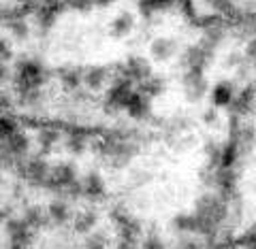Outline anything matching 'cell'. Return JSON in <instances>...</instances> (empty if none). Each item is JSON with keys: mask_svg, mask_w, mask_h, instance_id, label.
Wrapping results in <instances>:
<instances>
[{"mask_svg": "<svg viewBox=\"0 0 256 249\" xmlns=\"http://www.w3.org/2000/svg\"><path fill=\"white\" fill-rule=\"evenodd\" d=\"M212 100L216 107H230L235 100V90H233V85H230L228 81H222L218 83L212 90Z\"/></svg>", "mask_w": 256, "mask_h": 249, "instance_id": "cell-11", "label": "cell"}, {"mask_svg": "<svg viewBox=\"0 0 256 249\" xmlns=\"http://www.w3.org/2000/svg\"><path fill=\"white\" fill-rule=\"evenodd\" d=\"M164 2H166V0H141V6H143V11H156Z\"/></svg>", "mask_w": 256, "mask_h": 249, "instance_id": "cell-26", "label": "cell"}, {"mask_svg": "<svg viewBox=\"0 0 256 249\" xmlns=\"http://www.w3.org/2000/svg\"><path fill=\"white\" fill-rule=\"evenodd\" d=\"M86 81H88V85L90 87H98L100 83H102V70H90V73H88V77H86Z\"/></svg>", "mask_w": 256, "mask_h": 249, "instance_id": "cell-25", "label": "cell"}, {"mask_svg": "<svg viewBox=\"0 0 256 249\" xmlns=\"http://www.w3.org/2000/svg\"><path fill=\"white\" fill-rule=\"evenodd\" d=\"M152 49H154V55H156V58H162V60H164V58H169V55H171L173 47H171L169 41H156Z\"/></svg>", "mask_w": 256, "mask_h": 249, "instance_id": "cell-22", "label": "cell"}, {"mask_svg": "<svg viewBox=\"0 0 256 249\" xmlns=\"http://www.w3.org/2000/svg\"><path fill=\"white\" fill-rule=\"evenodd\" d=\"M114 249H137V243H130V241L120 239V241H118V245H116Z\"/></svg>", "mask_w": 256, "mask_h": 249, "instance_id": "cell-27", "label": "cell"}, {"mask_svg": "<svg viewBox=\"0 0 256 249\" xmlns=\"http://www.w3.org/2000/svg\"><path fill=\"white\" fill-rule=\"evenodd\" d=\"M205 243H207L205 249H239L237 247V239H218V237H214V239H207Z\"/></svg>", "mask_w": 256, "mask_h": 249, "instance_id": "cell-18", "label": "cell"}, {"mask_svg": "<svg viewBox=\"0 0 256 249\" xmlns=\"http://www.w3.org/2000/svg\"><path fill=\"white\" fill-rule=\"evenodd\" d=\"M26 156H30V139H28L26 132L18 130L15 134L2 139V162H4V166H15Z\"/></svg>", "mask_w": 256, "mask_h": 249, "instance_id": "cell-3", "label": "cell"}, {"mask_svg": "<svg viewBox=\"0 0 256 249\" xmlns=\"http://www.w3.org/2000/svg\"><path fill=\"white\" fill-rule=\"evenodd\" d=\"M66 151L68 154H73V156H84L86 154V149H88V141H86V134L82 132H73V134H68V139H66Z\"/></svg>", "mask_w": 256, "mask_h": 249, "instance_id": "cell-16", "label": "cell"}, {"mask_svg": "<svg viewBox=\"0 0 256 249\" xmlns=\"http://www.w3.org/2000/svg\"><path fill=\"white\" fill-rule=\"evenodd\" d=\"M9 249H30V245H9Z\"/></svg>", "mask_w": 256, "mask_h": 249, "instance_id": "cell-29", "label": "cell"}, {"mask_svg": "<svg viewBox=\"0 0 256 249\" xmlns=\"http://www.w3.org/2000/svg\"><path fill=\"white\" fill-rule=\"evenodd\" d=\"M130 30V17H120L116 23H114V34H124V32Z\"/></svg>", "mask_w": 256, "mask_h": 249, "instance_id": "cell-24", "label": "cell"}, {"mask_svg": "<svg viewBox=\"0 0 256 249\" xmlns=\"http://www.w3.org/2000/svg\"><path fill=\"white\" fill-rule=\"evenodd\" d=\"M47 211H50V218H52V224L54 226H64L66 222H70V209H68V203L62 198H56L50 203V207H47Z\"/></svg>", "mask_w": 256, "mask_h": 249, "instance_id": "cell-10", "label": "cell"}, {"mask_svg": "<svg viewBox=\"0 0 256 249\" xmlns=\"http://www.w3.org/2000/svg\"><path fill=\"white\" fill-rule=\"evenodd\" d=\"M237 247L239 249H256V226L246 230L242 237H237Z\"/></svg>", "mask_w": 256, "mask_h": 249, "instance_id": "cell-19", "label": "cell"}, {"mask_svg": "<svg viewBox=\"0 0 256 249\" xmlns=\"http://www.w3.org/2000/svg\"><path fill=\"white\" fill-rule=\"evenodd\" d=\"M242 156V147L235 139H228L226 145H222V160H220V168H235Z\"/></svg>", "mask_w": 256, "mask_h": 249, "instance_id": "cell-14", "label": "cell"}, {"mask_svg": "<svg viewBox=\"0 0 256 249\" xmlns=\"http://www.w3.org/2000/svg\"><path fill=\"white\" fill-rule=\"evenodd\" d=\"M82 183H84V198H88V200H102L105 198V194H107L105 179H102L98 173L90 171L82 179Z\"/></svg>", "mask_w": 256, "mask_h": 249, "instance_id": "cell-7", "label": "cell"}, {"mask_svg": "<svg viewBox=\"0 0 256 249\" xmlns=\"http://www.w3.org/2000/svg\"><path fill=\"white\" fill-rule=\"evenodd\" d=\"M171 226L180 235H196V215L194 213H178Z\"/></svg>", "mask_w": 256, "mask_h": 249, "instance_id": "cell-12", "label": "cell"}, {"mask_svg": "<svg viewBox=\"0 0 256 249\" xmlns=\"http://www.w3.org/2000/svg\"><path fill=\"white\" fill-rule=\"evenodd\" d=\"M58 141H60V134L56 132V130H50V128L41 130V132H38V149H41V154L43 156H50Z\"/></svg>", "mask_w": 256, "mask_h": 249, "instance_id": "cell-15", "label": "cell"}, {"mask_svg": "<svg viewBox=\"0 0 256 249\" xmlns=\"http://www.w3.org/2000/svg\"><path fill=\"white\" fill-rule=\"evenodd\" d=\"M111 220L116 222L120 239L130 241V243H137V241L141 239L143 228H141V222L134 218V215H130L128 211H122V209H116V211L111 213Z\"/></svg>", "mask_w": 256, "mask_h": 249, "instance_id": "cell-4", "label": "cell"}, {"mask_svg": "<svg viewBox=\"0 0 256 249\" xmlns=\"http://www.w3.org/2000/svg\"><path fill=\"white\" fill-rule=\"evenodd\" d=\"M124 111L134 119H143L150 113V102H148V98L143 94L130 92V96H128V100L124 104Z\"/></svg>", "mask_w": 256, "mask_h": 249, "instance_id": "cell-9", "label": "cell"}, {"mask_svg": "<svg viewBox=\"0 0 256 249\" xmlns=\"http://www.w3.org/2000/svg\"><path fill=\"white\" fill-rule=\"evenodd\" d=\"M141 245H143V249H166L164 247V241L160 239L158 235H148V237H143V241H141Z\"/></svg>", "mask_w": 256, "mask_h": 249, "instance_id": "cell-21", "label": "cell"}, {"mask_svg": "<svg viewBox=\"0 0 256 249\" xmlns=\"http://www.w3.org/2000/svg\"><path fill=\"white\" fill-rule=\"evenodd\" d=\"M96 222H98V218H96L94 211H82V213H77L73 218V228H75L77 235H86L88 237L90 232H94Z\"/></svg>", "mask_w": 256, "mask_h": 249, "instance_id": "cell-13", "label": "cell"}, {"mask_svg": "<svg viewBox=\"0 0 256 249\" xmlns=\"http://www.w3.org/2000/svg\"><path fill=\"white\" fill-rule=\"evenodd\" d=\"M86 249H109L107 235H102V232H90L86 237Z\"/></svg>", "mask_w": 256, "mask_h": 249, "instance_id": "cell-17", "label": "cell"}, {"mask_svg": "<svg viewBox=\"0 0 256 249\" xmlns=\"http://www.w3.org/2000/svg\"><path fill=\"white\" fill-rule=\"evenodd\" d=\"M196 237H198V235H194V237L190 235L188 239H184L178 249H205L207 243H205V241H201V239H196Z\"/></svg>", "mask_w": 256, "mask_h": 249, "instance_id": "cell-23", "label": "cell"}, {"mask_svg": "<svg viewBox=\"0 0 256 249\" xmlns=\"http://www.w3.org/2000/svg\"><path fill=\"white\" fill-rule=\"evenodd\" d=\"M18 79H20V90L24 94L36 92L38 85L43 83V68L38 66L36 62H24V64H20Z\"/></svg>", "mask_w": 256, "mask_h": 249, "instance_id": "cell-6", "label": "cell"}, {"mask_svg": "<svg viewBox=\"0 0 256 249\" xmlns=\"http://www.w3.org/2000/svg\"><path fill=\"white\" fill-rule=\"evenodd\" d=\"M4 232L9 245H32V239H34V230L28 226L24 218L4 220Z\"/></svg>", "mask_w": 256, "mask_h": 249, "instance_id": "cell-5", "label": "cell"}, {"mask_svg": "<svg viewBox=\"0 0 256 249\" xmlns=\"http://www.w3.org/2000/svg\"><path fill=\"white\" fill-rule=\"evenodd\" d=\"M24 220H26V224L32 228V230H41V228H45V226H50L52 224V218H50V211L47 209H43V207H38V205H32V207H28L26 211H24V215H22Z\"/></svg>", "mask_w": 256, "mask_h": 249, "instance_id": "cell-8", "label": "cell"}, {"mask_svg": "<svg viewBox=\"0 0 256 249\" xmlns=\"http://www.w3.org/2000/svg\"><path fill=\"white\" fill-rule=\"evenodd\" d=\"M75 181H77L75 166L70 162H60V164L52 166V173H50V177H47V181H45L43 188L54 192V194H62L64 196Z\"/></svg>", "mask_w": 256, "mask_h": 249, "instance_id": "cell-2", "label": "cell"}, {"mask_svg": "<svg viewBox=\"0 0 256 249\" xmlns=\"http://www.w3.org/2000/svg\"><path fill=\"white\" fill-rule=\"evenodd\" d=\"M0 128H2V139H6V136H11V134H15L20 130V126H18V122H15L13 117H9V115H2V119H0Z\"/></svg>", "mask_w": 256, "mask_h": 249, "instance_id": "cell-20", "label": "cell"}, {"mask_svg": "<svg viewBox=\"0 0 256 249\" xmlns=\"http://www.w3.org/2000/svg\"><path fill=\"white\" fill-rule=\"evenodd\" d=\"M207 113H210L207 115V124H216V117H218L216 115V111H207Z\"/></svg>", "mask_w": 256, "mask_h": 249, "instance_id": "cell-28", "label": "cell"}, {"mask_svg": "<svg viewBox=\"0 0 256 249\" xmlns=\"http://www.w3.org/2000/svg\"><path fill=\"white\" fill-rule=\"evenodd\" d=\"M15 171H18V175L24 181L32 183V186H45L47 177L52 173V166L47 164L43 154H36V156L22 158L20 162L15 164Z\"/></svg>", "mask_w": 256, "mask_h": 249, "instance_id": "cell-1", "label": "cell"}]
</instances>
